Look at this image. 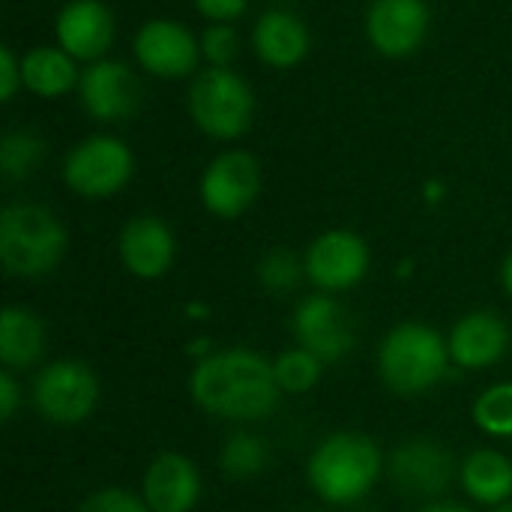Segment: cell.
Segmentation results:
<instances>
[{"label":"cell","mask_w":512,"mask_h":512,"mask_svg":"<svg viewBox=\"0 0 512 512\" xmlns=\"http://www.w3.org/2000/svg\"><path fill=\"white\" fill-rule=\"evenodd\" d=\"M273 375H276V384L282 393L288 396H303L309 393L321 375H324V360H318L312 351L306 348H291V351H282L276 360H273Z\"/></svg>","instance_id":"24"},{"label":"cell","mask_w":512,"mask_h":512,"mask_svg":"<svg viewBox=\"0 0 512 512\" xmlns=\"http://www.w3.org/2000/svg\"><path fill=\"white\" fill-rule=\"evenodd\" d=\"M18 402H21V390H18V384H15V378H12V372L3 369V372H0V420H3V423H9V420L15 417Z\"/></svg>","instance_id":"32"},{"label":"cell","mask_w":512,"mask_h":512,"mask_svg":"<svg viewBox=\"0 0 512 512\" xmlns=\"http://www.w3.org/2000/svg\"><path fill=\"white\" fill-rule=\"evenodd\" d=\"M450 357L462 369H486L495 366L510 348V327L498 312L480 309L468 312L450 330Z\"/></svg>","instance_id":"18"},{"label":"cell","mask_w":512,"mask_h":512,"mask_svg":"<svg viewBox=\"0 0 512 512\" xmlns=\"http://www.w3.org/2000/svg\"><path fill=\"white\" fill-rule=\"evenodd\" d=\"M33 405L54 426H78L99 405V381L81 360H54L33 381Z\"/></svg>","instance_id":"6"},{"label":"cell","mask_w":512,"mask_h":512,"mask_svg":"<svg viewBox=\"0 0 512 512\" xmlns=\"http://www.w3.org/2000/svg\"><path fill=\"white\" fill-rule=\"evenodd\" d=\"M384 471V456L378 444L363 432H336L324 438L306 465V480L312 492L336 507L357 504L366 498Z\"/></svg>","instance_id":"2"},{"label":"cell","mask_w":512,"mask_h":512,"mask_svg":"<svg viewBox=\"0 0 512 512\" xmlns=\"http://www.w3.org/2000/svg\"><path fill=\"white\" fill-rule=\"evenodd\" d=\"M21 75H24V87L42 99H60L81 81L75 57L66 54L60 45L30 48L21 57Z\"/></svg>","instance_id":"20"},{"label":"cell","mask_w":512,"mask_h":512,"mask_svg":"<svg viewBox=\"0 0 512 512\" xmlns=\"http://www.w3.org/2000/svg\"><path fill=\"white\" fill-rule=\"evenodd\" d=\"M75 512H153L147 507L144 498L126 492V489H117V486H108V489H99L93 495H87L78 510Z\"/></svg>","instance_id":"29"},{"label":"cell","mask_w":512,"mask_h":512,"mask_svg":"<svg viewBox=\"0 0 512 512\" xmlns=\"http://www.w3.org/2000/svg\"><path fill=\"white\" fill-rule=\"evenodd\" d=\"M429 33L426 0H375L366 15V36L384 57L414 54Z\"/></svg>","instance_id":"13"},{"label":"cell","mask_w":512,"mask_h":512,"mask_svg":"<svg viewBox=\"0 0 512 512\" xmlns=\"http://www.w3.org/2000/svg\"><path fill=\"white\" fill-rule=\"evenodd\" d=\"M261 192V165L246 150L219 153L201 174V201L219 219H237Z\"/></svg>","instance_id":"9"},{"label":"cell","mask_w":512,"mask_h":512,"mask_svg":"<svg viewBox=\"0 0 512 512\" xmlns=\"http://www.w3.org/2000/svg\"><path fill=\"white\" fill-rule=\"evenodd\" d=\"M81 105L96 120H126L141 102V87L135 72L120 60H96L81 72L78 81Z\"/></svg>","instance_id":"14"},{"label":"cell","mask_w":512,"mask_h":512,"mask_svg":"<svg viewBox=\"0 0 512 512\" xmlns=\"http://www.w3.org/2000/svg\"><path fill=\"white\" fill-rule=\"evenodd\" d=\"M495 512H512V504H501Z\"/></svg>","instance_id":"35"},{"label":"cell","mask_w":512,"mask_h":512,"mask_svg":"<svg viewBox=\"0 0 512 512\" xmlns=\"http://www.w3.org/2000/svg\"><path fill=\"white\" fill-rule=\"evenodd\" d=\"M387 477L399 495L414 501H432L453 486L456 462L444 444L432 438H411L390 453Z\"/></svg>","instance_id":"8"},{"label":"cell","mask_w":512,"mask_h":512,"mask_svg":"<svg viewBox=\"0 0 512 512\" xmlns=\"http://www.w3.org/2000/svg\"><path fill=\"white\" fill-rule=\"evenodd\" d=\"M120 261L138 279H162L177 255V240L168 222L159 216H135L123 225L120 240Z\"/></svg>","instance_id":"15"},{"label":"cell","mask_w":512,"mask_h":512,"mask_svg":"<svg viewBox=\"0 0 512 512\" xmlns=\"http://www.w3.org/2000/svg\"><path fill=\"white\" fill-rule=\"evenodd\" d=\"M63 222L42 204H9L0 213V264L9 276H48L66 255Z\"/></svg>","instance_id":"3"},{"label":"cell","mask_w":512,"mask_h":512,"mask_svg":"<svg viewBox=\"0 0 512 512\" xmlns=\"http://www.w3.org/2000/svg\"><path fill=\"white\" fill-rule=\"evenodd\" d=\"M462 489L489 507H501L512 498V462L498 450H477L459 468Z\"/></svg>","instance_id":"21"},{"label":"cell","mask_w":512,"mask_h":512,"mask_svg":"<svg viewBox=\"0 0 512 512\" xmlns=\"http://www.w3.org/2000/svg\"><path fill=\"white\" fill-rule=\"evenodd\" d=\"M417 512H471L468 507H462V504H426V507H420Z\"/></svg>","instance_id":"33"},{"label":"cell","mask_w":512,"mask_h":512,"mask_svg":"<svg viewBox=\"0 0 512 512\" xmlns=\"http://www.w3.org/2000/svg\"><path fill=\"white\" fill-rule=\"evenodd\" d=\"M195 405L231 423L267 420L279 405L273 363L249 348H228L201 357L189 378Z\"/></svg>","instance_id":"1"},{"label":"cell","mask_w":512,"mask_h":512,"mask_svg":"<svg viewBox=\"0 0 512 512\" xmlns=\"http://www.w3.org/2000/svg\"><path fill=\"white\" fill-rule=\"evenodd\" d=\"M474 423L495 438H512V381L495 384L474 402Z\"/></svg>","instance_id":"26"},{"label":"cell","mask_w":512,"mask_h":512,"mask_svg":"<svg viewBox=\"0 0 512 512\" xmlns=\"http://www.w3.org/2000/svg\"><path fill=\"white\" fill-rule=\"evenodd\" d=\"M21 84H24L21 60L15 57V51L9 45H3L0 48V102H12V96L18 93Z\"/></svg>","instance_id":"30"},{"label":"cell","mask_w":512,"mask_h":512,"mask_svg":"<svg viewBox=\"0 0 512 512\" xmlns=\"http://www.w3.org/2000/svg\"><path fill=\"white\" fill-rule=\"evenodd\" d=\"M141 489L153 512H192L201 498V474L183 453H159L147 465Z\"/></svg>","instance_id":"17"},{"label":"cell","mask_w":512,"mask_h":512,"mask_svg":"<svg viewBox=\"0 0 512 512\" xmlns=\"http://www.w3.org/2000/svg\"><path fill=\"white\" fill-rule=\"evenodd\" d=\"M306 276V261L297 258L291 249H270L261 261H258V282L273 291V294H285L294 291L300 285V279Z\"/></svg>","instance_id":"27"},{"label":"cell","mask_w":512,"mask_h":512,"mask_svg":"<svg viewBox=\"0 0 512 512\" xmlns=\"http://www.w3.org/2000/svg\"><path fill=\"white\" fill-rule=\"evenodd\" d=\"M189 114L195 126L219 141L240 138L255 114L252 87L231 69L210 66L189 87Z\"/></svg>","instance_id":"5"},{"label":"cell","mask_w":512,"mask_h":512,"mask_svg":"<svg viewBox=\"0 0 512 512\" xmlns=\"http://www.w3.org/2000/svg\"><path fill=\"white\" fill-rule=\"evenodd\" d=\"M252 45H255V54L267 66L291 69L306 60V54L312 48V36L300 15H294L288 9H270L258 18V24L252 30Z\"/></svg>","instance_id":"19"},{"label":"cell","mask_w":512,"mask_h":512,"mask_svg":"<svg viewBox=\"0 0 512 512\" xmlns=\"http://www.w3.org/2000/svg\"><path fill=\"white\" fill-rule=\"evenodd\" d=\"M267 462H270V450L252 432H234L219 453V465L231 480H249V477L261 474L267 468Z\"/></svg>","instance_id":"25"},{"label":"cell","mask_w":512,"mask_h":512,"mask_svg":"<svg viewBox=\"0 0 512 512\" xmlns=\"http://www.w3.org/2000/svg\"><path fill=\"white\" fill-rule=\"evenodd\" d=\"M246 3L249 0H195L198 12L210 18L213 24H231L234 18L246 12Z\"/></svg>","instance_id":"31"},{"label":"cell","mask_w":512,"mask_h":512,"mask_svg":"<svg viewBox=\"0 0 512 512\" xmlns=\"http://www.w3.org/2000/svg\"><path fill=\"white\" fill-rule=\"evenodd\" d=\"M450 360L447 339L417 321L393 327L378 348L381 381L396 396H423L435 390L444 381Z\"/></svg>","instance_id":"4"},{"label":"cell","mask_w":512,"mask_h":512,"mask_svg":"<svg viewBox=\"0 0 512 512\" xmlns=\"http://www.w3.org/2000/svg\"><path fill=\"white\" fill-rule=\"evenodd\" d=\"M240 54V36L231 24H210L201 36V57L210 66L231 69L234 57Z\"/></svg>","instance_id":"28"},{"label":"cell","mask_w":512,"mask_h":512,"mask_svg":"<svg viewBox=\"0 0 512 512\" xmlns=\"http://www.w3.org/2000/svg\"><path fill=\"white\" fill-rule=\"evenodd\" d=\"M294 336H297L300 348L312 351L324 363H336V360L348 357L354 348L351 321H348L345 309L327 294H312L297 306Z\"/></svg>","instance_id":"12"},{"label":"cell","mask_w":512,"mask_h":512,"mask_svg":"<svg viewBox=\"0 0 512 512\" xmlns=\"http://www.w3.org/2000/svg\"><path fill=\"white\" fill-rule=\"evenodd\" d=\"M501 282H504L507 294H510V297H512V252H510V255H507L504 267H501Z\"/></svg>","instance_id":"34"},{"label":"cell","mask_w":512,"mask_h":512,"mask_svg":"<svg viewBox=\"0 0 512 512\" xmlns=\"http://www.w3.org/2000/svg\"><path fill=\"white\" fill-rule=\"evenodd\" d=\"M45 351V324L21 309L6 306L0 312V360L6 369H30Z\"/></svg>","instance_id":"22"},{"label":"cell","mask_w":512,"mask_h":512,"mask_svg":"<svg viewBox=\"0 0 512 512\" xmlns=\"http://www.w3.org/2000/svg\"><path fill=\"white\" fill-rule=\"evenodd\" d=\"M306 279L327 291H348L369 273V246L360 234L333 228L312 240L303 255Z\"/></svg>","instance_id":"10"},{"label":"cell","mask_w":512,"mask_h":512,"mask_svg":"<svg viewBox=\"0 0 512 512\" xmlns=\"http://www.w3.org/2000/svg\"><path fill=\"white\" fill-rule=\"evenodd\" d=\"M135 57L156 78H186L198 69L201 39L171 18H153L135 33Z\"/></svg>","instance_id":"11"},{"label":"cell","mask_w":512,"mask_h":512,"mask_svg":"<svg viewBox=\"0 0 512 512\" xmlns=\"http://www.w3.org/2000/svg\"><path fill=\"white\" fill-rule=\"evenodd\" d=\"M54 33L66 54L96 63L114 42V15L102 0H69L57 15Z\"/></svg>","instance_id":"16"},{"label":"cell","mask_w":512,"mask_h":512,"mask_svg":"<svg viewBox=\"0 0 512 512\" xmlns=\"http://www.w3.org/2000/svg\"><path fill=\"white\" fill-rule=\"evenodd\" d=\"M45 153H48V147L39 132H33V129L6 132L0 141V171L9 180H24L42 165Z\"/></svg>","instance_id":"23"},{"label":"cell","mask_w":512,"mask_h":512,"mask_svg":"<svg viewBox=\"0 0 512 512\" xmlns=\"http://www.w3.org/2000/svg\"><path fill=\"white\" fill-rule=\"evenodd\" d=\"M132 150L114 135H90L63 162L66 186L81 198H111L132 177Z\"/></svg>","instance_id":"7"}]
</instances>
